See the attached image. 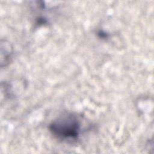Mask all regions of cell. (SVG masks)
Wrapping results in <instances>:
<instances>
[{"label":"cell","mask_w":154,"mask_h":154,"mask_svg":"<svg viewBox=\"0 0 154 154\" xmlns=\"http://www.w3.org/2000/svg\"><path fill=\"white\" fill-rule=\"evenodd\" d=\"M49 128L51 132L59 139L76 140L81 132V123L76 116L67 114L52 122Z\"/></svg>","instance_id":"cell-1"}]
</instances>
